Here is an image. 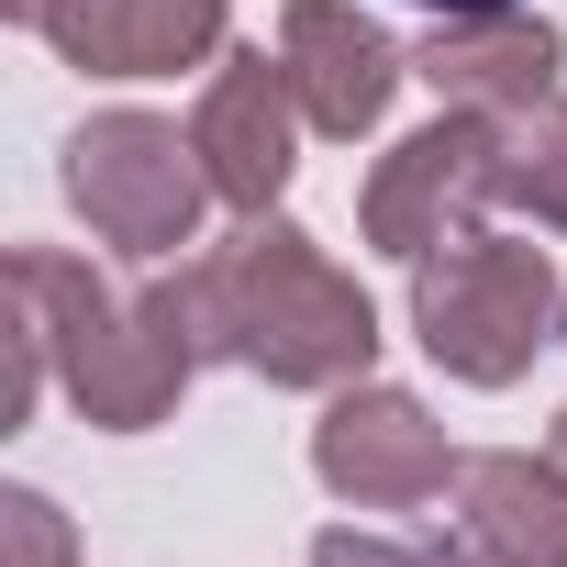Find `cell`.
Returning <instances> with one entry per match:
<instances>
[{
	"label": "cell",
	"instance_id": "11",
	"mask_svg": "<svg viewBox=\"0 0 567 567\" xmlns=\"http://www.w3.org/2000/svg\"><path fill=\"white\" fill-rule=\"evenodd\" d=\"M456 512H467V545H489L501 567H567V456H467L456 467Z\"/></svg>",
	"mask_w": 567,
	"mask_h": 567
},
{
	"label": "cell",
	"instance_id": "2",
	"mask_svg": "<svg viewBox=\"0 0 567 567\" xmlns=\"http://www.w3.org/2000/svg\"><path fill=\"white\" fill-rule=\"evenodd\" d=\"M189 278H200V334H212V357L256 368L267 390H346V379L379 368V312H368V290H357L301 223H267V212H256L234 245L189 256Z\"/></svg>",
	"mask_w": 567,
	"mask_h": 567
},
{
	"label": "cell",
	"instance_id": "4",
	"mask_svg": "<svg viewBox=\"0 0 567 567\" xmlns=\"http://www.w3.org/2000/svg\"><path fill=\"white\" fill-rule=\"evenodd\" d=\"M68 200L90 212L101 245L167 267V256L200 245V212H212L223 189H212V167H200V134H178V123H156V112H90V123L68 134Z\"/></svg>",
	"mask_w": 567,
	"mask_h": 567
},
{
	"label": "cell",
	"instance_id": "14",
	"mask_svg": "<svg viewBox=\"0 0 567 567\" xmlns=\"http://www.w3.org/2000/svg\"><path fill=\"white\" fill-rule=\"evenodd\" d=\"M0 567H68V523L45 489H0Z\"/></svg>",
	"mask_w": 567,
	"mask_h": 567
},
{
	"label": "cell",
	"instance_id": "7",
	"mask_svg": "<svg viewBox=\"0 0 567 567\" xmlns=\"http://www.w3.org/2000/svg\"><path fill=\"white\" fill-rule=\"evenodd\" d=\"M301 123H312V112H301V90H290V56H223L212 90H200V112H189L200 167H212V189H223L234 212H267L278 189H290Z\"/></svg>",
	"mask_w": 567,
	"mask_h": 567
},
{
	"label": "cell",
	"instance_id": "16",
	"mask_svg": "<svg viewBox=\"0 0 567 567\" xmlns=\"http://www.w3.org/2000/svg\"><path fill=\"white\" fill-rule=\"evenodd\" d=\"M434 12H512V0H434Z\"/></svg>",
	"mask_w": 567,
	"mask_h": 567
},
{
	"label": "cell",
	"instance_id": "10",
	"mask_svg": "<svg viewBox=\"0 0 567 567\" xmlns=\"http://www.w3.org/2000/svg\"><path fill=\"white\" fill-rule=\"evenodd\" d=\"M45 45L90 79H178L223 45V0H68Z\"/></svg>",
	"mask_w": 567,
	"mask_h": 567
},
{
	"label": "cell",
	"instance_id": "8",
	"mask_svg": "<svg viewBox=\"0 0 567 567\" xmlns=\"http://www.w3.org/2000/svg\"><path fill=\"white\" fill-rule=\"evenodd\" d=\"M278 56H290V90H301L312 134H334V145L379 134L401 79H412V56L357 12V0H290V12H278Z\"/></svg>",
	"mask_w": 567,
	"mask_h": 567
},
{
	"label": "cell",
	"instance_id": "12",
	"mask_svg": "<svg viewBox=\"0 0 567 567\" xmlns=\"http://www.w3.org/2000/svg\"><path fill=\"white\" fill-rule=\"evenodd\" d=\"M501 200L567 234V101H534L501 123Z\"/></svg>",
	"mask_w": 567,
	"mask_h": 567
},
{
	"label": "cell",
	"instance_id": "17",
	"mask_svg": "<svg viewBox=\"0 0 567 567\" xmlns=\"http://www.w3.org/2000/svg\"><path fill=\"white\" fill-rule=\"evenodd\" d=\"M556 456H567V412H556Z\"/></svg>",
	"mask_w": 567,
	"mask_h": 567
},
{
	"label": "cell",
	"instance_id": "9",
	"mask_svg": "<svg viewBox=\"0 0 567 567\" xmlns=\"http://www.w3.org/2000/svg\"><path fill=\"white\" fill-rule=\"evenodd\" d=\"M556 68H567V45H556L545 12H523V0L512 12H445L423 34V56H412V79H434L445 112H489V123L556 101Z\"/></svg>",
	"mask_w": 567,
	"mask_h": 567
},
{
	"label": "cell",
	"instance_id": "15",
	"mask_svg": "<svg viewBox=\"0 0 567 567\" xmlns=\"http://www.w3.org/2000/svg\"><path fill=\"white\" fill-rule=\"evenodd\" d=\"M0 12H12V23H34V34H56V12H68V0H0Z\"/></svg>",
	"mask_w": 567,
	"mask_h": 567
},
{
	"label": "cell",
	"instance_id": "13",
	"mask_svg": "<svg viewBox=\"0 0 567 567\" xmlns=\"http://www.w3.org/2000/svg\"><path fill=\"white\" fill-rule=\"evenodd\" d=\"M312 567H501V556L489 545H390V534L334 523V534H312Z\"/></svg>",
	"mask_w": 567,
	"mask_h": 567
},
{
	"label": "cell",
	"instance_id": "5",
	"mask_svg": "<svg viewBox=\"0 0 567 567\" xmlns=\"http://www.w3.org/2000/svg\"><path fill=\"white\" fill-rule=\"evenodd\" d=\"M489 200H501V123H489V112H445V123L401 134V145L368 167L357 223H368V245H379V256L423 267L434 245L478 234V212H489Z\"/></svg>",
	"mask_w": 567,
	"mask_h": 567
},
{
	"label": "cell",
	"instance_id": "3",
	"mask_svg": "<svg viewBox=\"0 0 567 567\" xmlns=\"http://www.w3.org/2000/svg\"><path fill=\"white\" fill-rule=\"evenodd\" d=\"M412 334L445 379L467 390H512L556 334H567V290H556V267L545 245L523 234H456L412 267Z\"/></svg>",
	"mask_w": 567,
	"mask_h": 567
},
{
	"label": "cell",
	"instance_id": "1",
	"mask_svg": "<svg viewBox=\"0 0 567 567\" xmlns=\"http://www.w3.org/2000/svg\"><path fill=\"white\" fill-rule=\"evenodd\" d=\"M12 301L45 323V357L68 379V401L101 423V434H156L178 412V390L212 368V334H200V278L189 256L156 267L145 290H112L101 267L56 256V245H12Z\"/></svg>",
	"mask_w": 567,
	"mask_h": 567
},
{
	"label": "cell",
	"instance_id": "6",
	"mask_svg": "<svg viewBox=\"0 0 567 567\" xmlns=\"http://www.w3.org/2000/svg\"><path fill=\"white\" fill-rule=\"evenodd\" d=\"M312 467H323V489H334V501L412 512V501H434L467 456L445 445V423H434L412 390H390V379H346V390H334V412L312 423Z\"/></svg>",
	"mask_w": 567,
	"mask_h": 567
}]
</instances>
